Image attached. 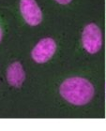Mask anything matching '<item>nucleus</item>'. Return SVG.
<instances>
[{
    "mask_svg": "<svg viewBox=\"0 0 106 131\" xmlns=\"http://www.w3.org/2000/svg\"><path fill=\"white\" fill-rule=\"evenodd\" d=\"M60 94L70 103L83 106L93 98L94 87L87 80L74 77L64 81L60 86Z\"/></svg>",
    "mask_w": 106,
    "mask_h": 131,
    "instance_id": "1",
    "label": "nucleus"
},
{
    "mask_svg": "<svg viewBox=\"0 0 106 131\" xmlns=\"http://www.w3.org/2000/svg\"><path fill=\"white\" fill-rule=\"evenodd\" d=\"M83 46L89 53H96L102 46V35L98 25L89 24L84 27L82 35Z\"/></svg>",
    "mask_w": 106,
    "mask_h": 131,
    "instance_id": "2",
    "label": "nucleus"
},
{
    "mask_svg": "<svg viewBox=\"0 0 106 131\" xmlns=\"http://www.w3.org/2000/svg\"><path fill=\"white\" fill-rule=\"evenodd\" d=\"M56 50V44L53 38H46L38 41L32 51L33 60L37 63L42 64L49 61L54 54Z\"/></svg>",
    "mask_w": 106,
    "mask_h": 131,
    "instance_id": "3",
    "label": "nucleus"
},
{
    "mask_svg": "<svg viewBox=\"0 0 106 131\" xmlns=\"http://www.w3.org/2000/svg\"><path fill=\"white\" fill-rule=\"evenodd\" d=\"M20 9L25 22L30 25H38L42 20V13L35 0H21Z\"/></svg>",
    "mask_w": 106,
    "mask_h": 131,
    "instance_id": "4",
    "label": "nucleus"
},
{
    "mask_svg": "<svg viewBox=\"0 0 106 131\" xmlns=\"http://www.w3.org/2000/svg\"><path fill=\"white\" fill-rule=\"evenodd\" d=\"M25 74L23 66L19 62L11 64L7 70V80L14 87H21L25 81Z\"/></svg>",
    "mask_w": 106,
    "mask_h": 131,
    "instance_id": "5",
    "label": "nucleus"
},
{
    "mask_svg": "<svg viewBox=\"0 0 106 131\" xmlns=\"http://www.w3.org/2000/svg\"><path fill=\"white\" fill-rule=\"evenodd\" d=\"M56 1L60 4H62V5H66V4H69L71 0H56Z\"/></svg>",
    "mask_w": 106,
    "mask_h": 131,
    "instance_id": "6",
    "label": "nucleus"
},
{
    "mask_svg": "<svg viewBox=\"0 0 106 131\" xmlns=\"http://www.w3.org/2000/svg\"><path fill=\"white\" fill-rule=\"evenodd\" d=\"M2 37H3V33H2V29L0 27V41L2 40Z\"/></svg>",
    "mask_w": 106,
    "mask_h": 131,
    "instance_id": "7",
    "label": "nucleus"
}]
</instances>
